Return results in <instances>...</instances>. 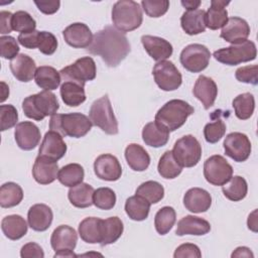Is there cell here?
<instances>
[{"instance_id": "1", "label": "cell", "mask_w": 258, "mask_h": 258, "mask_svg": "<svg viewBox=\"0 0 258 258\" xmlns=\"http://www.w3.org/2000/svg\"><path fill=\"white\" fill-rule=\"evenodd\" d=\"M87 50L94 55H100L108 67L115 68L128 55L131 47L124 32L108 25L93 36Z\"/></svg>"}, {"instance_id": "2", "label": "cell", "mask_w": 258, "mask_h": 258, "mask_svg": "<svg viewBox=\"0 0 258 258\" xmlns=\"http://www.w3.org/2000/svg\"><path fill=\"white\" fill-rule=\"evenodd\" d=\"M92 126V121L81 113L55 114L51 116L49 121V129L57 132L62 137L81 138L91 130Z\"/></svg>"}, {"instance_id": "3", "label": "cell", "mask_w": 258, "mask_h": 258, "mask_svg": "<svg viewBox=\"0 0 258 258\" xmlns=\"http://www.w3.org/2000/svg\"><path fill=\"white\" fill-rule=\"evenodd\" d=\"M194 112V107L185 101L173 99L166 102L157 111L154 121L171 132L180 128Z\"/></svg>"}, {"instance_id": "4", "label": "cell", "mask_w": 258, "mask_h": 258, "mask_svg": "<svg viewBox=\"0 0 258 258\" xmlns=\"http://www.w3.org/2000/svg\"><path fill=\"white\" fill-rule=\"evenodd\" d=\"M58 108L56 96L50 91L45 90L26 97L22 102L24 115L36 121H40L46 116L55 115Z\"/></svg>"}, {"instance_id": "5", "label": "cell", "mask_w": 258, "mask_h": 258, "mask_svg": "<svg viewBox=\"0 0 258 258\" xmlns=\"http://www.w3.org/2000/svg\"><path fill=\"white\" fill-rule=\"evenodd\" d=\"M142 20V9L135 1L120 0L112 8V21L115 27L122 32H128L138 28Z\"/></svg>"}, {"instance_id": "6", "label": "cell", "mask_w": 258, "mask_h": 258, "mask_svg": "<svg viewBox=\"0 0 258 258\" xmlns=\"http://www.w3.org/2000/svg\"><path fill=\"white\" fill-rule=\"evenodd\" d=\"M93 125L101 128L109 135L118 133V121L114 115L110 99L107 95L93 102L89 112Z\"/></svg>"}, {"instance_id": "7", "label": "cell", "mask_w": 258, "mask_h": 258, "mask_svg": "<svg viewBox=\"0 0 258 258\" xmlns=\"http://www.w3.org/2000/svg\"><path fill=\"white\" fill-rule=\"evenodd\" d=\"M214 57L221 63L228 66H236L242 62L251 61L256 58V45L251 40L242 43L232 44L228 47L220 48L214 51Z\"/></svg>"}, {"instance_id": "8", "label": "cell", "mask_w": 258, "mask_h": 258, "mask_svg": "<svg viewBox=\"0 0 258 258\" xmlns=\"http://www.w3.org/2000/svg\"><path fill=\"white\" fill-rule=\"evenodd\" d=\"M172 154L182 167H192L202 157V146L192 135H184L175 141Z\"/></svg>"}, {"instance_id": "9", "label": "cell", "mask_w": 258, "mask_h": 258, "mask_svg": "<svg viewBox=\"0 0 258 258\" xmlns=\"http://www.w3.org/2000/svg\"><path fill=\"white\" fill-rule=\"evenodd\" d=\"M96 63L91 56L78 58L74 63L59 71L60 78L63 82L72 81L83 87H85L86 82L94 80L96 78Z\"/></svg>"}, {"instance_id": "10", "label": "cell", "mask_w": 258, "mask_h": 258, "mask_svg": "<svg viewBox=\"0 0 258 258\" xmlns=\"http://www.w3.org/2000/svg\"><path fill=\"white\" fill-rule=\"evenodd\" d=\"M233 175V167L222 155L209 157L204 164V176L213 185H224Z\"/></svg>"}, {"instance_id": "11", "label": "cell", "mask_w": 258, "mask_h": 258, "mask_svg": "<svg viewBox=\"0 0 258 258\" xmlns=\"http://www.w3.org/2000/svg\"><path fill=\"white\" fill-rule=\"evenodd\" d=\"M180 63L190 73H200L207 69L211 58L209 48L200 43H191L180 52Z\"/></svg>"}, {"instance_id": "12", "label": "cell", "mask_w": 258, "mask_h": 258, "mask_svg": "<svg viewBox=\"0 0 258 258\" xmlns=\"http://www.w3.org/2000/svg\"><path fill=\"white\" fill-rule=\"evenodd\" d=\"M152 75L156 85L166 92L178 89L182 83L181 74L174 63L169 60H161L155 63Z\"/></svg>"}, {"instance_id": "13", "label": "cell", "mask_w": 258, "mask_h": 258, "mask_svg": "<svg viewBox=\"0 0 258 258\" xmlns=\"http://www.w3.org/2000/svg\"><path fill=\"white\" fill-rule=\"evenodd\" d=\"M223 145L226 155L237 162H243L250 156L251 142L244 133L232 132L228 134Z\"/></svg>"}, {"instance_id": "14", "label": "cell", "mask_w": 258, "mask_h": 258, "mask_svg": "<svg viewBox=\"0 0 258 258\" xmlns=\"http://www.w3.org/2000/svg\"><path fill=\"white\" fill-rule=\"evenodd\" d=\"M94 171L97 177L107 181H115L121 177L122 167L116 156L101 154L94 162Z\"/></svg>"}, {"instance_id": "15", "label": "cell", "mask_w": 258, "mask_h": 258, "mask_svg": "<svg viewBox=\"0 0 258 258\" xmlns=\"http://www.w3.org/2000/svg\"><path fill=\"white\" fill-rule=\"evenodd\" d=\"M14 137L19 148L23 150H32L38 145L41 136L38 127L34 123L23 121L16 125Z\"/></svg>"}, {"instance_id": "16", "label": "cell", "mask_w": 258, "mask_h": 258, "mask_svg": "<svg viewBox=\"0 0 258 258\" xmlns=\"http://www.w3.org/2000/svg\"><path fill=\"white\" fill-rule=\"evenodd\" d=\"M66 152L67 144L64 143L62 136L52 130L46 132L39 146L38 155L57 161L58 159L63 157Z\"/></svg>"}, {"instance_id": "17", "label": "cell", "mask_w": 258, "mask_h": 258, "mask_svg": "<svg viewBox=\"0 0 258 258\" xmlns=\"http://www.w3.org/2000/svg\"><path fill=\"white\" fill-rule=\"evenodd\" d=\"M250 34V26L240 17H231L222 28L220 36L232 44L242 43Z\"/></svg>"}, {"instance_id": "18", "label": "cell", "mask_w": 258, "mask_h": 258, "mask_svg": "<svg viewBox=\"0 0 258 258\" xmlns=\"http://www.w3.org/2000/svg\"><path fill=\"white\" fill-rule=\"evenodd\" d=\"M64 41L72 47L85 48L89 47L93 41V34L88 25L76 22L69 25L63 31Z\"/></svg>"}, {"instance_id": "19", "label": "cell", "mask_w": 258, "mask_h": 258, "mask_svg": "<svg viewBox=\"0 0 258 258\" xmlns=\"http://www.w3.org/2000/svg\"><path fill=\"white\" fill-rule=\"evenodd\" d=\"M32 175L35 181L40 184H48L53 182L58 175L57 162L38 155L32 167Z\"/></svg>"}, {"instance_id": "20", "label": "cell", "mask_w": 258, "mask_h": 258, "mask_svg": "<svg viewBox=\"0 0 258 258\" xmlns=\"http://www.w3.org/2000/svg\"><path fill=\"white\" fill-rule=\"evenodd\" d=\"M194 96L202 102L204 108L206 110L210 109L217 98L218 95V87L215 81L206 76H200L192 89Z\"/></svg>"}, {"instance_id": "21", "label": "cell", "mask_w": 258, "mask_h": 258, "mask_svg": "<svg viewBox=\"0 0 258 258\" xmlns=\"http://www.w3.org/2000/svg\"><path fill=\"white\" fill-rule=\"evenodd\" d=\"M141 42L147 53L156 61L165 60L172 54V45L164 38L153 35H143Z\"/></svg>"}, {"instance_id": "22", "label": "cell", "mask_w": 258, "mask_h": 258, "mask_svg": "<svg viewBox=\"0 0 258 258\" xmlns=\"http://www.w3.org/2000/svg\"><path fill=\"white\" fill-rule=\"evenodd\" d=\"M53 219V214L51 209L44 204L33 205L27 213L28 226L37 232L46 231Z\"/></svg>"}, {"instance_id": "23", "label": "cell", "mask_w": 258, "mask_h": 258, "mask_svg": "<svg viewBox=\"0 0 258 258\" xmlns=\"http://www.w3.org/2000/svg\"><path fill=\"white\" fill-rule=\"evenodd\" d=\"M183 205L185 209L191 213H204L210 209L212 205V197L204 188L192 187L184 194Z\"/></svg>"}, {"instance_id": "24", "label": "cell", "mask_w": 258, "mask_h": 258, "mask_svg": "<svg viewBox=\"0 0 258 258\" xmlns=\"http://www.w3.org/2000/svg\"><path fill=\"white\" fill-rule=\"evenodd\" d=\"M78 234L68 225H60L51 234L50 245L56 252L59 250H74L77 246Z\"/></svg>"}, {"instance_id": "25", "label": "cell", "mask_w": 258, "mask_h": 258, "mask_svg": "<svg viewBox=\"0 0 258 258\" xmlns=\"http://www.w3.org/2000/svg\"><path fill=\"white\" fill-rule=\"evenodd\" d=\"M210 231H211V225L207 220L202 219L200 217L188 215L181 218L178 221L175 234L177 236H184V235L202 236V235L208 234Z\"/></svg>"}, {"instance_id": "26", "label": "cell", "mask_w": 258, "mask_h": 258, "mask_svg": "<svg viewBox=\"0 0 258 258\" xmlns=\"http://www.w3.org/2000/svg\"><path fill=\"white\" fill-rule=\"evenodd\" d=\"M10 70L14 78L20 82H30L35 75V61L24 53H19L10 61Z\"/></svg>"}, {"instance_id": "27", "label": "cell", "mask_w": 258, "mask_h": 258, "mask_svg": "<svg viewBox=\"0 0 258 258\" xmlns=\"http://www.w3.org/2000/svg\"><path fill=\"white\" fill-rule=\"evenodd\" d=\"M229 4V1L212 0L211 6L205 15L206 27L212 30H217L224 27L228 21V11L226 6Z\"/></svg>"}, {"instance_id": "28", "label": "cell", "mask_w": 258, "mask_h": 258, "mask_svg": "<svg viewBox=\"0 0 258 258\" xmlns=\"http://www.w3.org/2000/svg\"><path fill=\"white\" fill-rule=\"evenodd\" d=\"M142 139L151 147H162L169 139V131L157 122H149L142 129Z\"/></svg>"}, {"instance_id": "29", "label": "cell", "mask_w": 258, "mask_h": 258, "mask_svg": "<svg viewBox=\"0 0 258 258\" xmlns=\"http://www.w3.org/2000/svg\"><path fill=\"white\" fill-rule=\"evenodd\" d=\"M103 220L96 217L84 219L79 225V234L83 241L90 244H101L103 239Z\"/></svg>"}, {"instance_id": "30", "label": "cell", "mask_w": 258, "mask_h": 258, "mask_svg": "<svg viewBox=\"0 0 258 258\" xmlns=\"http://www.w3.org/2000/svg\"><path fill=\"white\" fill-rule=\"evenodd\" d=\"M206 12L203 9L185 11L180 17V24L183 31L188 35H196L206 30Z\"/></svg>"}, {"instance_id": "31", "label": "cell", "mask_w": 258, "mask_h": 258, "mask_svg": "<svg viewBox=\"0 0 258 258\" xmlns=\"http://www.w3.org/2000/svg\"><path fill=\"white\" fill-rule=\"evenodd\" d=\"M125 158L128 165L135 171H144L150 164L149 154L136 143H131L125 148Z\"/></svg>"}, {"instance_id": "32", "label": "cell", "mask_w": 258, "mask_h": 258, "mask_svg": "<svg viewBox=\"0 0 258 258\" xmlns=\"http://www.w3.org/2000/svg\"><path fill=\"white\" fill-rule=\"evenodd\" d=\"M27 224L19 215H9L2 219L1 229L10 240H18L27 233Z\"/></svg>"}, {"instance_id": "33", "label": "cell", "mask_w": 258, "mask_h": 258, "mask_svg": "<svg viewBox=\"0 0 258 258\" xmlns=\"http://www.w3.org/2000/svg\"><path fill=\"white\" fill-rule=\"evenodd\" d=\"M94 191L95 189L92 185L81 182L70 188L68 192V198L74 207L84 209L93 205Z\"/></svg>"}, {"instance_id": "34", "label": "cell", "mask_w": 258, "mask_h": 258, "mask_svg": "<svg viewBox=\"0 0 258 258\" xmlns=\"http://www.w3.org/2000/svg\"><path fill=\"white\" fill-rule=\"evenodd\" d=\"M60 79L59 72L49 66H41L37 68L34 75L36 85L45 91L57 89L60 84Z\"/></svg>"}, {"instance_id": "35", "label": "cell", "mask_w": 258, "mask_h": 258, "mask_svg": "<svg viewBox=\"0 0 258 258\" xmlns=\"http://www.w3.org/2000/svg\"><path fill=\"white\" fill-rule=\"evenodd\" d=\"M150 205L151 204L147 200L135 195L126 200L125 212L133 221H144L149 215Z\"/></svg>"}, {"instance_id": "36", "label": "cell", "mask_w": 258, "mask_h": 258, "mask_svg": "<svg viewBox=\"0 0 258 258\" xmlns=\"http://www.w3.org/2000/svg\"><path fill=\"white\" fill-rule=\"evenodd\" d=\"M60 96L63 103L69 107H77L86 101L84 87L72 81H64L61 84Z\"/></svg>"}, {"instance_id": "37", "label": "cell", "mask_w": 258, "mask_h": 258, "mask_svg": "<svg viewBox=\"0 0 258 258\" xmlns=\"http://www.w3.org/2000/svg\"><path fill=\"white\" fill-rule=\"evenodd\" d=\"M23 199L21 186L15 182H5L0 187V206L2 208H12L20 204Z\"/></svg>"}, {"instance_id": "38", "label": "cell", "mask_w": 258, "mask_h": 258, "mask_svg": "<svg viewBox=\"0 0 258 258\" xmlns=\"http://www.w3.org/2000/svg\"><path fill=\"white\" fill-rule=\"evenodd\" d=\"M222 191L228 200L233 202H239L247 196V181L244 177L240 175L232 176L231 179L223 185Z\"/></svg>"}, {"instance_id": "39", "label": "cell", "mask_w": 258, "mask_h": 258, "mask_svg": "<svg viewBox=\"0 0 258 258\" xmlns=\"http://www.w3.org/2000/svg\"><path fill=\"white\" fill-rule=\"evenodd\" d=\"M85 176L84 168L79 163H70L58 170L57 179L64 186H75L83 182Z\"/></svg>"}, {"instance_id": "40", "label": "cell", "mask_w": 258, "mask_h": 258, "mask_svg": "<svg viewBox=\"0 0 258 258\" xmlns=\"http://www.w3.org/2000/svg\"><path fill=\"white\" fill-rule=\"evenodd\" d=\"M124 226L122 221L118 217H111L103 220L102 222V231L103 239L101 246H106L116 242L122 235Z\"/></svg>"}, {"instance_id": "41", "label": "cell", "mask_w": 258, "mask_h": 258, "mask_svg": "<svg viewBox=\"0 0 258 258\" xmlns=\"http://www.w3.org/2000/svg\"><path fill=\"white\" fill-rule=\"evenodd\" d=\"M157 170L161 177L166 179H172L177 177L181 173L182 166L174 158L172 151L167 150L160 157L157 165Z\"/></svg>"}, {"instance_id": "42", "label": "cell", "mask_w": 258, "mask_h": 258, "mask_svg": "<svg viewBox=\"0 0 258 258\" xmlns=\"http://www.w3.org/2000/svg\"><path fill=\"white\" fill-rule=\"evenodd\" d=\"M233 108L235 110V115L240 120L249 119L255 109L254 96L250 93H244L238 95L233 100Z\"/></svg>"}, {"instance_id": "43", "label": "cell", "mask_w": 258, "mask_h": 258, "mask_svg": "<svg viewBox=\"0 0 258 258\" xmlns=\"http://www.w3.org/2000/svg\"><path fill=\"white\" fill-rule=\"evenodd\" d=\"M176 220L175 211L172 207H163L155 215L154 226L159 235L167 234L173 227Z\"/></svg>"}, {"instance_id": "44", "label": "cell", "mask_w": 258, "mask_h": 258, "mask_svg": "<svg viewBox=\"0 0 258 258\" xmlns=\"http://www.w3.org/2000/svg\"><path fill=\"white\" fill-rule=\"evenodd\" d=\"M136 195L147 200L150 204H157L164 197L163 186L154 180L142 182L136 189Z\"/></svg>"}, {"instance_id": "45", "label": "cell", "mask_w": 258, "mask_h": 258, "mask_svg": "<svg viewBox=\"0 0 258 258\" xmlns=\"http://www.w3.org/2000/svg\"><path fill=\"white\" fill-rule=\"evenodd\" d=\"M36 22L26 11H16L12 16V28L20 33H27L35 30Z\"/></svg>"}, {"instance_id": "46", "label": "cell", "mask_w": 258, "mask_h": 258, "mask_svg": "<svg viewBox=\"0 0 258 258\" xmlns=\"http://www.w3.org/2000/svg\"><path fill=\"white\" fill-rule=\"evenodd\" d=\"M93 204L101 210H111L116 204V195L109 187H100L94 191Z\"/></svg>"}, {"instance_id": "47", "label": "cell", "mask_w": 258, "mask_h": 258, "mask_svg": "<svg viewBox=\"0 0 258 258\" xmlns=\"http://www.w3.org/2000/svg\"><path fill=\"white\" fill-rule=\"evenodd\" d=\"M226 132V124L221 119H217L215 122L208 123L204 128V136L207 142L217 143Z\"/></svg>"}, {"instance_id": "48", "label": "cell", "mask_w": 258, "mask_h": 258, "mask_svg": "<svg viewBox=\"0 0 258 258\" xmlns=\"http://www.w3.org/2000/svg\"><path fill=\"white\" fill-rule=\"evenodd\" d=\"M141 5L145 13L149 17H160L164 15L169 8V1L167 0H143Z\"/></svg>"}, {"instance_id": "49", "label": "cell", "mask_w": 258, "mask_h": 258, "mask_svg": "<svg viewBox=\"0 0 258 258\" xmlns=\"http://www.w3.org/2000/svg\"><path fill=\"white\" fill-rule=\"evenodd\" d=\"M18 121V112L13 105L0 106V128L1 131L12 128Z\"/></svg>"}, {"instance_id": "50", "label": "cell", "mask_w": 258, "mask_h": 258, "mask_svg": "<svg viewBox=\"0 0 258 258\" xmlns=\"http://www.w3.org/2000/svg\"><path fill=\"white\" fill-rule=\"evenodd\" d=\"M0 50L1 56L6 59H13L18 55L19 46L16 39L12 36H1L0 37Z\"/></svg>"}, {"instance_id": "51", "label": "cell", "mask_w": 258, "mask_h": 258, "mask_svg": "<svg viewBox=\"0 0 258 258\" xmlns=\"http://www.w3.org/2000/svg\"><path fill=\"white\" fill-rule=\"evenodd\" d=\"M57 48V39L56 37L48 31H40L39 32V41H38V49L41 53L50 55L54 53Z\"/></svg>"}, {"instance_id": "52", "label": "cell", "mask_w": 258, "mask_h": 258, "mask_svg": "<svg viewBox=\"0 0 258 258\" xmlns=\"http://www.w3.org/2000/svg\"><path fill=\"white\" fill-rule=\"evenodd\" d=\"M258 67L256 64L253 66H245L239 68L236 73V79L241 83L257 85L258 83Z\"/></svg>"}, {"instance_id": "53", "label": "cell", "mask_w": 258, "mask_h": 258, "mask_svg": "<svg viewBox=\"0 0 258 258\" xmlns=\"http://www.w3.org/2000/svg\"><path fill=\"white\" fill-rule=\"evenodd\" d=\"M174 258H184V257H194L200 258L202 257V253L200 248L191 243H184L178 246L173 254Z\"/></svg>"}, {"instance_id": "54", "label": "cell", "mask_w": 258, "mask_h": 258, "mask_svg": "<svg viewBox=\"0 0 258 258\" xmlns=\"http://www.w3.org/2000/svg\"><path fill=\"white\" fill-rule=\"evenodd\" d=\"M39 32L37 30H33L31 32H27V33H20L17 37L18 42L29 49H33V48H38V41H39Z\"/></svg>"}, {"instance_id": "55", "label": "cell", "mask_w": 258, "mask_h": 258, "mask_svg": "<svg viewBox=\"0 0 258 258\" xmlns=\"http://www.w3.org/2000/svg\"><path fill=\"white\" fill-rule=\"evenodd\" d=\"M20 256L22 258H31V257L43 258L44 252H43L42 248L37 243L29 242V243L25 244L24 246H22V248L20 250Z\"/></svg>"}, {"instance_id": "56", "label": "cell", "mask_w": 258, "mask_h": 258, "mask_svg": "<svg viewBox=\"0 0 258 258\" xmlns=\"http://www.w3.org/2000/svg\"><path fill=\"white\" fill-rule=\"evenodd\" d=\"M34 4L37 6L38 10L44 14H53L55 13L59 6L60 2L57 0L53 1H34Z\"/></svg>"}, {"instance_id": "57", "label": "cell", "mask_w": 258, "mask_h": 258, "mask_svg": "<svg viewBox=\"0 0 258 258\" xmlns=\"http://www.w3.org/2000/svg\"><path fill=\"white\" fill-rule=\"evenodd\" d=\"M12 16L13 14L9 11H1L0 12V33L7 34L13 30L12 28Z\"/></svg>"}, {"instance_id": "58", "label": "cell", "mask_w": 258, "mask_h": 258, "mask_svg": "<svg viewBox=\"0 0 258 258\" xmlns=\"http://www.w3.org/2000/svg\"><path fill=\"white\" fill-rule=\"evenodd\" d=\"M253 253L247 247H238L232 253V257H253Z\"/></svg>"}, {"instance_id": "59", "label": "cell", "mask_w": 258, "mask_h": 258, "mask_svg": "<svg viewBox=\"0 0 258 258\" xmlns=\"http://www.w3.org/2000/svg\"><path fill=\"white\" fill-rule=\"evenodd\" d=\"M181 5L187 9V11H190V10H196L199 8L200 4H201V1L199 0H186V1H181L180 2Z\"/></svg>"}, {"instance_id": "60", "label": "cell", "mask_w": 258, "mask_h": 258, "mask_svg": "<svg viewBox=\"0 0 258 258\" xmlns=\"http://www.w3.org/2000/svg\"><path fill=\"white\" fill-rule=\"evenodd\" d=\"M256 213H257V211L255 210L251 215H249L248 222H247L248 228L251 229L254 232H256V225H257V223H256Z\"/></svg>"}, {"instance_id": "61", "label": "cell", "mask_w": 258, "mask_h": 258, "mask_svg": "<svg viewBox=\"0 0 258 258\" xmlns=\"http://www.w3.org/2000/svg\"><path fill=\"white\" fill-rule=\"evenodd\" d=\"M78 255H76L73 250H59V251H56L55 254H54V257H77Z\"/></svg>"}, {"instance_id": "62", "label": "cell", "mask_w": 258, "mask_h": 258, "mask_svg": "<svg viewBox=\"0 0 258 258\" xmlns=\"http://www.w3.org/2000/svg\"><path fill=\"white\" fill-rule=\"evenodd\" d=\"M1 85H2V98H1V102H4L6 100V98L9 96V88L6 86V84L4 82H2Z\"/></svg>"}]
</instances>
